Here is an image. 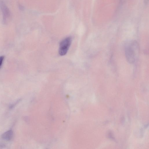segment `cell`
Masks as SVG:
<instances>
[{"mask_svg": "<svg viewBox=\"0 0 149 149\" xmlns=\"http://www.w3.org/2000/svg\"><path fill=\"white\" fill-rule=\"evenodd\" d=\"M13 132L11 130H8L4 133L2 135V138L6 141H10L13 138Z\"/></svg>", "mask_w": 149, "mask_h": 149, "instance_id": "4", "label": "cell"}, {"mask_svg": "<svg viewBox=\"0 0 149 149\" xmlns=\"http://www.w3.org/2000/svg\"><path fill=\"white\" fill-rule=\"evenodd\" d=\"M139 45L136 41L131 40L126 44L125 54L126 60L129 63L135 62L139 55Z\"/></svg>", "mask_w": 149, "mask_h": 149, "instance_id": "1", "label": "cell"}, {"mask_svg": "<svg viewBox=\"0 0 149 149\" xmlns=\"http://www.w3.org/2000/svg\"><path fill=\"white\" fill-rule=\"evenodd\" d=\"M1 6L3 14V21L4 23H5L10 18V13L7 6L2 2L1 3Z\"/></svg>", "mask_w": 149, "mask_h": 149, "instance_id": "3", "label": "cell"}, {"mask_svg": "<svg viewBox=\"0 0 149 149\" xmlns=\"http://www.w3.org/2000/svg\"><path fill=\"white\" fill-rule=\"evenodd\" d=\"M72 39L70 37H67L62 40L60 43L59 54L61 56L66 54L71 44Z\"/></svg>", "mask_w": 149, "mask_h": 149, "instance_id": "2", "label": "cell"}, {"mask_svg": "<svg viewBox=\"0 0 149 149\" xmlns=\"http://www.w3.org/2000/svg\"><path fill=\"white\" fill-rule=\"evenodd\" d=\"M4 58V56H0V68L1 66L3 61Z\"/></svg>", "mask_w": 149, "mask_h": 149, "instance_id": "5", "label": "cell"}]
</instances>
